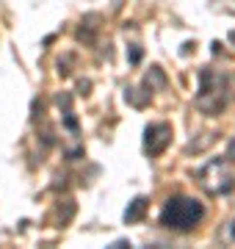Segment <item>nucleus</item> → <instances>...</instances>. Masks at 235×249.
<instances>
[{
    "label": "nucleus",
    "instance_id": "5",
    "mask_svg": "<svg viewBox=\"0 0 235 249\" xmlns=\"http://www.w3.org/2000/svg\"><path fill=\"white\" fill-rule=\"evenodd\" d=\"M147 196H136L133 202L127 205V211H125V222L127 224H133V222H141L144 219V213H147Z\"/></svg>",
    "mask_w": 235,
    "mask_h": 249
},
{
    "label": "nucleus",
    "instance_id": "2",
    "mask_svg": "<svg viewBox=\"0 0 235 249\" xmlns=\"http://www.w3.org/2000/svg\"><path fill=\"white\" fill-rule=\"evenodd\" d=\"M230 103V78L218 75L213 70L199 72V91H197V108L205 116H218Z\"/></svg>",
    "mask_w": 235,
    "mask_h": 249
},
{
    "label": "nucleus",
    "instance_id": "1",
    "mask_svg": "<svg viewBox=\"0 0 235 249\" xmlns=\"http://www.w3.org/2000/svg\"><path fill=\"white\" fill-rule=\"evenodd\" d=\"M205 219V205L194 196H172L161 211V224L174 232H191Z\"/></svg>",
    "mask_w": 235,
    "mask_h": 249
},
{
    "label": "nucleus",
    "instance_id": "7",
    "mask_svg": "<svg viewBox=\"0 0 235 249\" xmlns=\"http://www.w3.org/2000/svg\"><path fill=\"white\" fill-rule=\"evenodd\" d=\"M144 86H147L150 91H152V89H163V86H166V75L161 72V67H152V70L147 72Z\"/></svg>",
    "mask_w": 235,
    "mask_h": 249
},
{
    "label": "nucleus",
    "instance_id": "3",
    "mask_svg": "<svg viewBox=\"0 0 235 249\" xmlns=\"http://www.w3.org/2000/svg\"><path fill=\"white\" fill-rule=\"evenodd\" d=\"M227 163H230L227 158H213L197 172V183L202 186L205 194L221 196V194H227V191H233L235 188V178L230 175Z\"/></svg>",
    "mask_w": 235,
    "mask_h": 249
},
{
    "label": "nucleus",
    "instance_id": "12",
    "mask_svg": "<svg viewBox=\"0 0 235 249\" xmlns=\"http://www.w3.org/2000/svg\"><path fill=\"white\" fill-rule=\"evenodd\" d=\"M138 58H141V50H138V47H133V53H130V61L136 64V61H138Z\"/></svg>",
    "mask_w": 235,
    "mask_h": 249
},
{
    "label": "nucleus",
    "instance_id": "4",
    "mask_svg": "<svg viewBox=\"0 0 235 249\" xmlns=\"http://www.w3.org/2000/svg\"><path fill=\"white\" fill-rule=\"evenodd\" d=\"M172 142V124L166 122H155V124H147L144 130V152L147 155H161Z\"/></svg>",
    "mask_w": 235,
    "mask_h": 249
},
{
    "label": "nucleus",
    "instance_id": "9",
    "mask_svg": "<svg viewBox=\"0 0 235 249\" xmlns=\"http://www.w3.org/2000/svg\"><path fill=\"white\" fill-rule=\"evenodd\" d=\"M64 124H67V127H69V130H78V122H75V116H72V111H69V108H67V111H64Z\"/></svg>",
    "mask_w": 235,
    "mask_h": 249
},
{
    "label": "nucleus",
    "instance_id": "6",
    "mask_svg": "<svg viewBox=\"0 0 235 249\" xmlns=\"http://www.w3.org/2000/svg\"><path fill=\"white\" fill-rule=\"evenodd\" d=\"M75 216V202L72 199H64L58 208H55V222H58V227H64V224H69Z\"/></svg>",
    "mask_w": 235,
    "mask_h": 249
},
{
    "label": "nucleus",
    "instance_id": "8",
    "mask_svg": "<svg viewBox=\"0 0 235 249\" xmlns=\"http://www.w3.org/2000/svg\"><path fill=\"white\" fill-rule=\"evenodd\" d=\"M213 139H216V133H205V139H202V142H197V144L191 142L188 147H185V152H199V150H205V147H208Z\"/></svg>",
    "mask_w": 235,
    "mask_h": 249
},
{
    "label": "nucleus",
    "instance_id": "10",
    "mask_svg": "<svg viewBox=\"0 0 235 249\" xmlns=\"http://www.w3.org/2000/svg\"><path fill=\"white\" fill-rule=\"evenodd\" d=\"M224 238L235 241V219H230V224H227V230H224Z\"/></svg>",
    "mask_w": 235,
    "mask_h": 249
},
{
    "label": "nucleus",
    "instance_id": "11",
    "mask_svg": "<svg viewBox=\"0 0 235 249\" xmlns=\"http://www.w3.org/2000/svg\"><path fill=\"white\" fill-rule=\"evenodd\" d=\"M227 160H230V163H235V139L230 144H227V155H224Z\"/></svg>",
    "mask_w": 235,
    "mask_h": 249
}]
</instances>
